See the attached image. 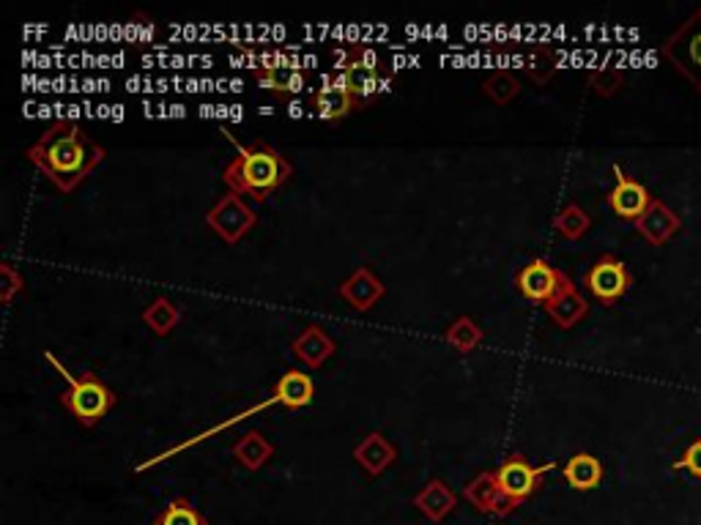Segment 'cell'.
Masks as SVG:
<instances>
[{
  "mask_svg": "<svg viewBox=\"0 0 701 525\" xmlns=\"http://www.w3.org/2000/svg\"><path fill=\"white\" fill-rule=\"evenodd\" d=\"M28 159L61 192H74L105 159V148L80 129L78 121H56L28 148Z\"/></svg>",
  "mask_w": 701,
  "mask_h": 525,
  "instance_id": "6da1fadb",
  "label": "cell"
},
{
  "mask_svg": "<svg viewBox=\"0 0 701 525\" xmlns=\"http://www.w3.org/2000/svg\"><path fill=\"white\" fill-rule=\"evenodd\" d=\"M294 167L272 145H239V154L225 165L223 181L234 194H250L266 203L290 178Z\"/></svg>",
  "mask_w": 701,
  "mask_h": 525,
  "instance_id": "7a4b0ae2",
  "label": "cell"
},
{
  "mask_svg": "<svg viewBox=\"0 0 701 525\" xmlns=\"http://www.w3.org/2000/svg\"><path fill=\"white\" fill-rule=\"evenodd\" d=\"M45 359L61 372V378L67 381V392L61 394V405L80 421L83 427H96L112 408H116L118 397L99 375L94 372H83V375H74L67 367L58 361L56 354L45 350Z\"/></svg>",
  "mask_w": 701,
  "mask_h": 525,
  "instance_id": "3957f363",
  "label": "cell"
},
{
  "mask_svg": "<svg viewBox=\"0 0 701 525\" xmlns=\"http://www.w3.org/2000/svg\"><path fill=\"white\" fill-rule=\"evenodd\" d=\"M661 52L701 96V7L663 41Z\"/></svg>",
  "mask_w": 701,
  "mask_h": 525,
  "instance_id": "277c9868",
  "label": "cell"
},
{
  "mask_svg": "<svg viewBox=\"0 0 701 525\" xmlns=\"http://www.w3.org/2000/svg\"><path fill=\"white\" fill-rule=\"evenodd\" d=\"M557 468V463H546V465H532L530 457H523V454H510L499 468L494 470L496 481H499L501 492L510 498L512 503L521 506L526 498L535 496L543 485V476L551 474Z\"/></svg>",
  "mask_w": 701,
  "mask_h": 525,
  "instance_id": "5b68a950",
  "label": "cell"
},
{
  "mask_svg": "<svg viewBox=\"0 0 701 525\" xmlns=\"http://www.w3.org/2000/svg\"><path fill=\"white\" fill-rule=\"evenodd\" d=\"M206 225L212 227L225 243H239L241 238L258 225V214L241 200V194L228 192L209 208Z\"/></svg>",
  "mask_w": 701,
  "mask_h": 525,
  "instance_id": "8992f818",
  "label": "cell"
},
{
  "mask_svg": "<svg viewBox=\"0 0 701 525\" xmlns=\"http://www.w3.org/2000/svg\"><path fill=\"white\" fill-rule=\"evenodd\" d=\"M584 285L601 305H614L628 294L633 277H630L625 260L614 258V254H601L592 263L590 272L584 274Z\"/></svg>",
  "mask_w": 701,
  "mask_h": 525,
  "instance_id": "52a82bcc",
  "label": "cell"
},
{
  "mask_svg": "<svg viewBox=\"0 0 701 525\" xmlns=\"http://www.w3.org/2000/svg\"><path fill=\"white\" fill-rule=\"evenodd\" d=\"M343 83L354 91L359 99V107H368L379 94L390 91V77L381 72L379 56L373 50H359L357 58L343 67Z\"/></svg>",
  "mask_w": 701,
  "mask_h": 525,
  "instance_id": "ba28073f",
  "label": "cell"
},
{
  "mask_svg": "<svg viewBox=\"0 0 701 525\" xmlns=\"http://www.w3.org/2000/svg\"><path fill=\"white\" fill-rule=\"evenodd\" d=\"M611 172L614 178H617V183H614V189L608 192V208H611L619 219L633 222L635 225L655 198H652L644 183L630 178L619 165H614Z\"/></svg>",
  "mask_w": 701,
  "mask_h": 525,
  "instance_id": "9c48e42d",
  "label": "cell"
},
{
  "mask_svg": "<svg viewBox=\"0 0 701 525\" xmlns=\"http://www.w3.org/2000/svg\"><path fill=\"white\" fill-rule=\"evenodd\" d=\"M562 274L565 272L554 269L548 260L535 258L532 263H526V266L518 272L515 277L518 294H521L526 301H535V305L546 307L548 299L557 294L559 283H562Z\"/></svg>",
  "mask_w": 701,
  "mask_h": 525,
  "instance_id": "30bf717a",
  "label": "cell"
},
{
  "mask_svg": "<svg viewBox=\"0 0 701 525\" xmlns=\"http://www.w3.org/2000/svg\"><path fill=\"white\" fill-rule=\"evenodd\" d=\"M463 498H466L477 512L494 514V517H507V514H512L518 509V503H512L510 498L501 492L494 470H483V474L474 476V479L463 487Z\"/></svg>",
  "mask_w": 701,
  "mask_h": 525,
  "instance_id": "8fae6325",
  "label": "cell"
},
{
  "mask_svg": "<svg viewBox=\"0 0 701 525\" xmlns=\"http://www.w3.org/2000/svg\"><path fill=\"white\" fill-rule=\"evenodd\" d=\"M635 230L641 232L650 247H663L666 241H672L679 230H682V219L674 208H668L661 198H655L650 203V208L641 214V219L635 222Z\"/></svg>",
  "mask_w": 701,
  "mask_h": 525,
  "instance_id": "7c38bea8",
  "label": "cell"
},
{
  "mask_svg": "<svg viewBox=\"0 0 701 525\" xmlns=\"http://www.w3.org/2000/svg\"><path fill=\"white\" fill-rule=\"evenodd\" d=\"M546 312L551 315V321L557 323L559 329H573L590 315V301L579 294L573 279H570L568 274H562V283H559L557 294L548 299Z\"/></svg>",
  "mask_w": 701,
  "mask_h": 525,
  "instance_id": "4fadbf2b",
  "label": "cell"
},
{
  "mask_svg": "<svg viewBox=\"0 0 701 525\" xmlns=\"http://www.w3.org/2000/svg\"><path fill=\"white\" fill-rule=\"evenodd\" d=\"M337 294L345 305H350L357 312H368V310H373L381 299H384L387 288L368 266H359L348 279H343V283H340Z\"/></svg>",
  "mask_w": 701,
  "mask_h": 525,
  "instance_id": "5bb4252c",
  "label": "cell"
},
{
  "mask_svg": "<svg viewBox=\"0 0 701 525\" xmlns=\"http://www.w3.org/2000/svg\"><path fill=\"white\" fill-rule=\"evenodd\" d=\"M337 345L334 339L323 332L321 326H307L299 337L290 343V354H294L296 361L307 367V370H318L321 365H326L334 356Z\"/></svg>",
  "mask_w": 701,
  "mask_h": 525,
  "instance_id": "9a60e30c",
  "label": "cell"
},
{
  "mask_svg": "<svg viewBox=\"0 0 701 525\" xmlns=\"http://www.w3.org/2000/svg\"><path fill=\"white\" fill-rule=\"evenodd\" d=\"M312 107H316L318 118H323V121L329 123H337L354 110H359V99L354 96V91L343 83V77H337V83L326 85V88H321L312 96Z\"/></svg>",
  "mask_w": 701,
  "mask_h": 525,
  "instance_id": "2e32d148",
  "label": "cell"
},
{
  "mask_svg": "<svg viewBox=\"0 0 701 525\" xmlns=\"http://www.w3.org/2000/svg\"><path fill=\"white\" fill-rule=\"evenodd\" d=\"M354 460L363 465V470L368 476H381L397 460V449L387 441L384 432H368L354 446Z\"/></svg>",
  "mask_w": 701,
  "mask_h": 525,
  "instance_id": "e0dca14e",
  "label": "cell"
},
{
  "mask_svg": "<svg viewBox=\"0 0 701 525\" xmlns=\"http://www.w3.org/2000/svg\"><path fill=\"white\" fill-rule=\"evenodd\" d=\"M414 506L430 520V523H441L450 517L458 506V496L450 490L444 479H430L423 490L414 496Z\"/></svg>",
  "mask_w": 701,
  "mask_h": 525,
  "instance_id": "ac0fdd59",
  "label": "cell"
},
{
  "mask_svg": "<svg viewBox=\"0 0 701 525\" xmlns=\"http://www.w3.org/2000/svg\"><path fill=\"white\" fill-rule=\"evenodd\" d=\"M272 397L274 403L285 405L288 410L307 408V405L312 403V397H316V383H312V378L307 375V372L288 370L277 383H274Z\"/></svg>",
  "mask_w": 701,
  "mask_h": 525,
  "instance_id": "d6986e66",
  "label": "cell"
},
{
  "mask_svg": "<svg viewBox=\"0 0 701 525\" xmlns=\"http://www.w3.org/2000/svg\"><path fill=\"white\" fill-rule=\"evenodd\" d=\"M562 476L573 490L590 492L595 487H601L603 476H606V468H603L601 460L590 452H579L562 465Z\"/></svg>",
  "mask_w": 701,
  "mask_h": 525,
  "instance_id": "ffe728a7",
  "label": "cell"
},
{
  "mask_svg": "<svg viewBox=\"0 0 701 525\" xmlns=\"http://www.w3.org/2000/svg\"><path fill=\"white\" fill-rule=\"evenodd\" d=\"M236 463L245 465L247 470H261L269 460L274 457V443L258 430H247L239 441L234 443Z\"/></svg>",
  "mask_w": 701,
  "mask_h": 525,
  "instance_id": "44dd1931",
  "label": "cell"
},
{
  "mask_svg": "<svg viewBox=\"0 0 701 525\" xmlns=\"http://www.w3.org/2000/svg\"><path fill=\"white\" fill-rule=\"evenodd\" d=\"M143 323L156 334V337H167V334L181 323L179 305H173L167 296H156V299L143 310Z\"/></svg>",
  "mask_w": 701,
  "mask_h": 525,
  "instance_id": "7402d4cb",
  "label": "cell"
},
{
  "mask_svg": "<svg viewBox=\"0 0 701 525\" xmlns=\"http://www.w3.org/2000/svg\"><path fill=\"white\" fill-rule=\"evenodd\" d=\"M151 525H209V517L198 506H192L190 498H173L156 512Z\"/></svg>",
  "mask_w": 701,
  "mask_h": 525,
  "instance_id": "603a6c76",
  "label": "cell"
},
{
  "mask_svg": "<svg viewBox=\"0 0 701 525\" xmlns=\"http://www.w3.org/2000/svg\"><path fill=\"white\" fill-rule=\"evenodd\" d=\"M483 337H485L483 329H479L468 315L458 318V321L444 332V343L452 345L455 350H461V354H472V350L483 343Z\"/></svg>",
  "mask_w": 701,
  "mask_h": 525,
  "instance_id": "cb8c5ba5",
  "label": "cell"
},
{
  "mask_svg": "<svg viewBox=\"0 0 701 525\" xmlns=\"http://www.w3.org/2000/svg\"><path fill=\"white\" fill-rule=\"evenodd\" d=\"M590 227H592L590 214H586L579 203L565 205V208L557 214V219H554V230L562 232L568 241H579L581 236H586Z\"/></svg>",
  "mask_w": 701,
  "mask_h": 525,
  "instance_id": "d4e9b609",
  "label": "cell"
},
{
  "mask_svg": "<svg viewBox=\"0 0 701 525\" xmlns=\"http://www.w3.org/2000/svg\"><path fill=\"white\" fill-rule=\"evenodd\" d=\"M483 91L490 102H496V105H510V102L521 94V83L515 80V74L494 72L483 83Z\"/></svg>",
  "mask_w": 701,
  "mask_h": 525,
  "instance_id": "484cf974",
  "label": "cell"
},
{
  "mask_svg": "<svg viewBox=\"0 0 701 525\" xmlns=\"http://www.w3.org/2000/svg\"><path fill=\"white\" fill-rule=\"evenodd\" d=\"M23 290H25L23 274H20L12 263H3V266H0V299H3V305H12L14 296L23 294Z\"/></svg>",
  "mask_w": 701,
  "mask_h": 525,
  "instance_id": "4316f807",
  "label": "cell"
},
{
  "mask_svg": "<svg viewBox=\"0 0 701 525\" xmlns=\"http://www.w3.org/2000/svg\"><path fill=\"white\" fill-rule=\"evenodd\" d=\"M256 80L263 91H272V94H285V91H290V74L285 72V69H277V67L258 69Z\"/></svg>",
  "mask_w": 701,
  "mask_h": 525,
  "instance_id": "83f0119b",
  "label": "cell"
},
{
  "mask_svg": "<svg viewBox=\"0 0 701 525\" xmlns=\"http://www.w3.org/2000/svg\"><path fill=\"white\" fill-rule=\"evenodd\" d=\"M619 83H622V69H611V67L601 69V72H595L590 77V85L595 88V94H601V96L617 94Z\"/></svg>",
  "mask_w": 701,
  "mask_h": 525,
  "instance_id": "f1b7e54d",
  "label": "cell"
},
{
  "mask_svg": "<svg viewBox=\"0 0 701 525\" xmlns=\"http://www.w3.org/2000/svg\"><path fill=\"white\" fill-rule=\"evenodd\" d=\"M672 468L685 470V474L693 476V479H701V438H696V441L685 449L682 457L674 460Z\"/></svg>",
  "mask_w": 701,
  "mask_h": 525,
  "instance_id": "f546056e",
  "label": "cell"
}]
</instances>
